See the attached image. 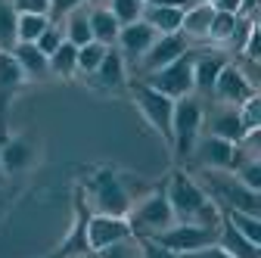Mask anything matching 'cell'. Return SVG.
<instances>
[{
    "mask_svg": "<svg viewBox=\"0 0 261 258\" xmlns=\"http://www.w3.org/2000/svg\"><path fill=\"white\" fill-rule=\"evenodd\" d=\"M134 177H130L127 171L115 168V165H93L87 171V180L78 184L81 193H84V202L90 209V215H112V218H124L130 212V205H134L137 196H143V193L152 187V180L146 184H130Z\"/></svg>",
    "mask_w": 261,
    "mask_h": 258,
    "instance_id": "1",
    "label": "cell"
},
{
    "mask_svg": "<svg viewBox=\"0 0 261 258\" xmlns=\"http://www.w3.org/2000/svg\"><path fill=\"white\" fill-rule=\"evenodd\" d=\"M165 193H168V205L174 212V221L218 227L221 209L215 205V199L202 190V184L196 180L187 168H180V165L171 168V174L165 177Z\"/></svg>",
    "mask_w": 261,
    "mask_h": 258,
    "instance_id": "2",
    "label": "cell"
},
{
    "mask_svg": "<svg viewBox=\"0 0 261 258\" xmlns=\"http://www.w3.org/2000/svg\"><path fill=\"white\" fill-rule=\"evenodd\" d=\"M124 221L130 224V234L134 237H155L162 230H168L174 224V212L168 205V193H165V177L152 180V187L143 196L134 199L130 212L124 215Z\"/></svg>",
    "mask_w": 261,
    "mask_h": 258,
    "instance_id": "3",
    "label": "cell"
},
{
    "mask_svg": "<svg viewBox=\"0 0 261 258\" xmlns=\"http://www.w3.org/2000/svg\"><path fill=\"white\" fill-rule=\"evenodd\" d=\"M205 100H199L196 93H187L180 100H174V118H171V159L174 165H187L193 143L202 134V121H205Z\"/></svg>",
    "mask_w": 261,
    "mask_h": 258,
    "instance_id": "4",
    "label": "cell"
},
{
    "mask_svg": "<svg viewBox=\"0 0 261 258\" xmlns=\"http://www.w3.org/2000/svg\"><path fill=\"white\" fill-rule=\"evenodd\" d=\"M193 177L202 184V190L215 199L218 209H237V212H246V215H258L261 212L258 190H249L230 171H199Z\"/></svg>",
    "mask_w": 261,
    "mask_h": 258,
    "instance_id": "5",
    "label": "cell"
},
{
    "mask_svg": "<svg viewBox=\"0 0 261 258\" xmlns=\"http://www.w3.org/2000/svg\"><path fill=\"white\" fill-rule=\"evenodd\" d=\"M130 103L137 106L140 118L152 127V131L159 134V140L165 143L171 149V118H174V100H168V96H162L159 90L146 87L143 81H130Z\"/></svg>",
    "mask_w": 261,
    "mask_h": 258,
    "instance_id": "6",
    "label": "cell"
},
{
    "mask_svg": "<svg viewBox=\"0 0 261 258\" xmlns=\"http://www.w3.org/2000/svg\"><path fill=\"white\" fill-rule=\"evenodd\" d=\"M41 162V140L31 131H16L0 137V165H4L7 180L22 177Z\"/></svg>",
    "mask_w": 261,
    "mask_h": 258,
    "instance_id": "7",
    "label": "cell"
},
{
    "mask_svg": "<svg viewBox=\"0 0 261 258\" xmlns=\"http://www.w3.org/2000/svg\"><path fill=\"white\" fill-rule=\"evenodd\" d=\"M193 56H196V53L190 50L187 56L174 59L171 66L159 69V72H152V75H146V78H137V81H143L146 87L159 90L162 96H168V100H180V96L193 93Z\"/></svg>",
    "mask_w": 261,
    "mask_h": 258,
    "instance_id": "8",
    "label": "cell"
},
{
    "mask_svg": "<svg viewBox=\"0 0 261 258\" xmlns=\"http://www.w3.org/2000/svg\"><path fill=\"white\" fill-rule=\"evenodd\" d=\"M258 87H255V78L240 66V62H227L221 69L218 81H215V90H212V103H224V106H233L240 109L249 96H255Z\"/></svg>",
    "mask_w": 261,
    "mask_h": 258,
    "instance_id": "9",
    "label": "cell"
},
{
    "mask_svg": "<svg viewBox=\"0 0 261 258\" xmlns=\"http://www.w3.org/2000/svg\"><path fill=\"white\" fill-rule=\"evenodd\" d=\"M159 246H165L174 255H190L196 249H205L212 243H218V227H202V224H180L174 221L168 230H162L152 237Z\"/></svg>",
    "mask_w": 261,
    "mask_h": 258,
    "instance_id": "10",
    "label": "cell"
},
{
    "mask_svg": "<svg viewBox=\"0 0 261 258\" xmlns=\"http://www.w3.org/2000/svg\"><path fill=\"white\" fill-rule=\"evenodd\" d=\"M84 84L93 93H100V96H127V90H130V72H127L124 59L118 56L115 47L106 50L100 69H96L90 78H84Z\"/></svg>",
    "mask_w": 261,
    "mask_h": 258,
    "instance_id": "11",
    "label": "cell"
},
{
    "mask_svg": "<svg viewBox=\"0 0 261 258\" xmlns=\"http://www.w3.org/2000/svg\"><path fill=\"white\" fill-rule=\"evenodd\" d=\"M233 149H237V143H230V140L199 134V140L190 149L187 165H196V171H233Z\"/></svg>",
    "mask_w": 261,
    "mask_h": 258,
    "instance_id": "12",
    "label": "cell"
},
{
    "mask_svg": "<svg viewBox=\"0 0 261 258\" xmlns=\"http://www.w3.org/2000/svg\"><path fill=\"white\" fill-rule=\"evenodd\" d=\"M187 53H190V44H187L184 35H159L152 41V47L143 53V59L137 62V69H134V75H130V78H134V81L137 78H146V75H152L159 69L171 66L174 59H180Z\"/></svg>",
    "mask_w": 261,
    "mask_h": 258,
    "instance_id": "13",
    "label": "cell"
},
{
    "mask_svg": "<svg viewBox=\"0 0 261 258\" xmlns=\"http://www.w3.org/2000/svg\"><path fill=\"white\" fill-rule=\"evenodd\" d=\"M159 35L143 22V19H137V22H130V25H121V31H118V38H115V50H118V56L124 59V66H127V72L134 75V69H137V62L143 59V53L152 47V41H155Z\"/></svg>",
    "mask_w": 261,
    "mask_h": 258,
    "instance_id": "14",
    "label": "cell"
},
{
    "mask_svg": "<svg viewBox=\"0 0 261 258\" xmlns=\"http://www.w3.org/2000/svg\"><path fill=\"white\" fill-rule=\"evenodd\" d=\"M130 224L124 218H112V215H90L87 218V249L90 252H100L109 249L115 243L130 240Z\"/></svg>",
    "mask_w": 261,
    "mask_h": 258,
    "instance_id": "15",
    "label": "cell"
},
{
    "mask_svg": "<svg viewBox=\"0 0 261 258\" xmlns=\"http://www.w3.org/2000/svg\"><path fill=\"white\" fill-rule=\"evenodd\" d=\"M202 134H212V137H221V140H230V143H240V140L246 137L243 124H240V112H237L233 106H224V103L205 106Z\"/></svg>",
    "mask_w": 261,
    "mask_h": 258,
    "instance_id": "16",
    "label": "cell"
},
{
    "mask_svg": "<svg viewBox=\"0 0 261 258\" xmlns=\"http://www.w3.org/2000/svg\"><path fill=\"white\" fill-rule=\"evenodd\" d=\"M227 53H196L193 56V93L199 100H212V90H215V81L221 75V69L227 66Z\"/></svg>",
    "mask_w": 261,
    "mask_h": 258,
    "instance_id": "17",
    "label": "cell"
},
{
    "mask_svg": "<svg viewBox=\"0 0 261 258\" xmlns=\"http://www.w3.org/2000/svg\"><path fill=\"white\" fill-rule=\"evenodd\" d=\"M25 87V75L19 72L16 59L10 53H0V134H10L7 131V112L16 100V93Z\"/></svg>",
    "mask_w": 261,
    "mask_h": 258,
    "instance_id": "18",
    "label": "cell"
},
{
    "mask_svg": "<svg viewBox=\"0 0 261 258\" xmlns=\"http://www.w3.org/2000/svg\"><path fill=\"white\" fill-rule=\"evenodd\" d=\"M10 56L16 59L19 72L25 75V81H47L50 78V66H47V56L35 47V44H16L10 50Z\"/></svg>",
    "mask_w": 261,
    "mask_h": 258,
    "instance_id": "19",
    "label": "cell"
},
{
    "mask_svg": "<svg viewBox=\"0 0 261 258\" xmlns=\"http://www.w3.org/2000/svg\"><path fill=\"white\" fill-rule=\"evenodd\" d=\"M212 16H215V7L208 4H193L187 13H184V22H180V35L187 38V44H205L208 38V25H212Z\"/></svg>",
    "mask_w": 261,
    "mask_h": 258,
    "instance_id": "20",
    "label": "cell"
},
{
    "mask_svg": "<svg viewBox=\"0 0 261 258\" xmlns=\"http://www.w3.org/2000/svg\"><path fill=\"white\" fill-rule=\"evenodd\" d=\"M140 19L155 31V35H180V22H184V13L180 10H171V7H155V4H143V13Z\"/></svg>",
    "mask_w": 261,
    "mask_h": 258,
    "instance_id": "21",
    "label": "cell"
},
{
    "mask_svg": "<svg viewBox=\"0 0 261 258\" xmlns=\"http://www.w3.org/2000/svg\"><path fill=\"white\" fill-rule=\"evenodd\" d=\"M87 22H90V38H93L96 44L115 47V38H118L121 25L115 22V16H112L106 7H87Z\"/></svg>",
    "mask_w": 261,
    "mask_h": 258,
    "instance_id": "22",
    "label": "cell"
},
{
    "mask_svg": "<svg viewBox=\"0 0 261 258\" xmlns=\"http://www.w3.org/2000/svg\"><path fill=\"white\" fill-rule=\"evenodd\" d=\"M218 246L227 255H233V258H261V246L258 243H249L243 234H237L224 218L218 221Z\"/></svg>",
    "mask_w": 261,
    "mask_h": 258,
    "instance_id": "23",
    "label": "cell"
},
{
    "mask_svg": "<svg viewBox=\"0 0 261 258\" xmlns=\"http://www.w3.org/2000/svg\"><path fill=\"white\" fill-rule=\"evenodd\" d=\"M75 62H78V47H72L69 41H62L59 50H53L47 56V66H50V78L59 81H75Z\"/></svg>",
    "mask_w": 261,
    "mask_h": 258,
    "instance_id": "24",
    "label": "cell"
},
{
    "mask_svg": "<svg viewBox=\"0 0 261 258\" xmlns=\"http://www.w3.org/2000/svg\"><path fill=\"white\" fill-rule=\"evenodd\" d=\"M59 25H62L65 41H69L72 47H84V44H90V41H93V38H90V22H87V7L72 10V13L65 16Z\"/></svg>",
    "mask_w": 261,
    "mask_h": 258,
    "instance_id": "25",
    "label": "cell"
},
{
    "mask_svg": "<svg viewBox=\"0 0 261 258\" xmlns=\"http://www.w3.org/2000/svg\"><path fill=\"white\" fill-rule=\"evenodd\" d=\"M221 218L230 224L237 234H243L249 243L261 246V218L258 215H246V212H237V209H221Z\"/></svg>",
    "mask_w": 261,
    "mask_h": 258,
    "instance_id": "26",
    "label": "cell"
},
{
    "mask_svg": "<svg viewBox=\"0 0 261 258\" xmlns=\"http://www.w3.org/2000/svg\"><path fill=\"white\" fill-rule=\"evenodd\" d=\"M106 50L109 47H103V44H96V41H90V44H84V47H78V62H75V78H90L96 69H100V62H103V56H106Z\"/></svg>",
    "mask_w": 261,
    "mask_h": 258,
    "instance_id": "27",
    "label": "cell"
},
{
    "mask_svg": "<svg viewBox=\"0 0 261 258\" xmlns=\"http://www.w3.org/2000/svg\"><path fill=\"white\" fill-rule=\"evenodd\" d=\"M237 19H240V16H233V13H218V10H215L212 25H208V38H205V44H221V47H227V44H230V38H233Z\"/></svg>",
    "mask_w": 261,
    "mask_h": 258,
    "instance_id": "28",
    "label": "cell"
},
{
    "mask_svg": "<svg viewBox=\"0 0 261 258\" xmlns=\"http://www.w3.org/2000/svg\"><path fill=\"white\" fill-rule=\"evenodd\" d=\"M16 22H19V13L13 10V4L0 0V53H10L16 47Z\"/></svg>",
    "mask_w": 261,
    "mask_h": 258,
    "instance_id": "29",
    "label": "cell"
},
{
    "mask_svg": "<svg viewBox=\"0 0 261 258\" xmlns=\"http://www.w3.org/2000/svg\"><path fill=\"white\" fill-rule=\"evenodd\" d=\"M50 25V16H19L16 22V44H35L44 28Z\"/></svg>",
    "mask_w": 261,
    "mask_h": 258,
    "instance_id": "30",
    "label": "cell"
},
{
    "mask_svg": "<svg viewBox=\"0 0 261 258\" xmlns=\"http://www.w3.org/2000/svg\"><path fill=\"white\" fill-rule=\"evenodd\" d=\"M106 10L115 16L118 25H130V22L140 19L143 4H140V0H106Z\"/></svg>",
    "mask_w": 261,
    "mask_h": 258,
    "instance_id": "31",
    "label": "cell"
},
{
    "mask_svg": "<svg viewBox=\"0 0 261 258\" xmlns=\"http://www.w3.org/2000/svg\"><path fill=\"white\" fill-rule=\"evenodd\" d=\"M240 112V124H243V131L246 134H258L261 131V96H249V100L237 109Z\"/></svg>",
    "mask_w": 261,
    "mask_h": 258,
    "instance_id": "32",
    "label": "cell"
},
{
    "mask_svg": "<svg viewBox=\"0 0 261 258\" xmlns=\"http://www.w3.org/2000/svg\"><path fill=\"white\" fill-rule=\"evenodd\" d=\"M62 41H65V35H62V25H59V22H50V25L44 28V35L35 41V47H38L44 56H50L53 50H59V47H62Z\"/></svg>",
    "mask_w": 261,
    "mask_h": 258,
    "instance_id": "33",
    "label": "cell"
},
{
    "mask_svg": "<svg viewBox=\"0 0 261 258\" xmlns=\"http://www.w3.org/2000/svg\"><path fill=\"white\" fill-rule=\"evenodd\" d=\"M90 258H140V249H137V237H130L124 243H115L109 249H100V252H90Z\"/></svg>",
    "mask_w": 261,
    "mask_h": 258,
    "instance_id": "34",
    "label": "cell"
},
{
    "mask_svg": "<svg viewBox=\"0 0 261 258\" xmlns=\"http://www.w3.org/2000/svg\"><path fill=\"white\" fill-rule=\"evenodd\" d=\"M19 16H50V0H10Z\"/></svg>",
    "mask_w": 261,
    "mask_h": 258,
    "instance_id": "35",
    "label": "cell"
},
{
    "mask_svg": "<svg viewBox=\"0 0 261 258\" xmlns=\"http://www.w3.org/2000/svg\"><path fill=\"white\" fill-rule=\"evenodd\" d=\"M137 249H140V258H180V255L168 252L165 246H159L152 237H137Z\"/></svg>",
    "mask_w": 261,
    "mask_h": 258,
    "instance_id": "36",
    "label": "cell"
},
{
    "mask_svg": "<svg viewBox=\"0 0 261 258\" xmlns=\"http://www.w3.org/2000/svg\"><path fill=\"white\" fill-rule=\"evenodd\" d=\"M78 7H87V4H84V0H50V22H62Z\"/></svg>",
    "mask_w": 261,
    "mask_h": 258,
    "instance_id": "37",
    "label": "cell"
},
{
    "mask_svg": "<svg viewBox=\"0 0 261 258\" xmlns=\"http://www.w3.org/2000/svg\"><path fill=\"white\" fill-rule=\"evenodd\" d=\"M180 258H233V255H227L218 243H212V246H205V249H196V252H190V255H180Z\"/></svg>",
    "mask_w": 261,
    "mask_h": 258,
    "instance_id": "38",
    "label": "cell"
},
{
    "mask_svg": "<svg viewBox=\"0 0 261 258\" xmlns=\"http://www.w3.org/2000/svg\"><path fill=\"white\" fill-rule=\"evenodd\" d=\"M152 4H155V7H171V10H180V13H187V10L196 4V0H152Z\"/></svg>",
    "mask_w": 261,
    "mask_h": 258,
    "instance_id": "39",
    "label": "cell"
},
{
    "mask_svg": "<svg viewBox=\"0 0 261 258\" xmlns=\"http://www.w3.org/2000/svg\"><path fill=\"white\" fill-rule=\"evenodd\" d=\"M212 7H215L218 13H233V16H237V13H240V0H215Z\"/></svg>",
    "mask_w": 261,
    "mask_h": 258,
    "instance_id": "40",
    "label": "cell"
},
{
    "mask_svg": "<svg viewBox=\"0 0 261 258\" xmlns=\"http://www.w3.org/2000/svg\"><path fill=\"white\" fill-rule=\"evenodd\" d=\"M255 13H258V0H240V13H237V16L255 19Z\"/></svg>",
    "mask_w": 261,
    "mask_h": 258,
    "instance_id": "41",
    "label": "cell"
},
{
    "mask_svg": "<svg viewBox=\"0 0 261 258\" xmlns=\"http://www.w3.org/2000/svg\"><path fill=\"white\" fill-rule=\"evenodd\" d=\"M13 199V193H10V187L7 184H0V212H4L7 209V202Z\"/></svg>",
    "mask_w": 261,
    "mask_h": 258,
    "instance_id": "42",
    "label": "cell"
},
{
    "mask_svg": "<svg viewBox=\"0 0 261 258\" xmlns=\"http://www.w3.org/2000/svg\"><path fill=\"white\" fill-rule=\"evenodd\" d=\"M84 4H90V7H106V0H84Z\"/></svg>",
    "mask_w": 261,
    "mask_h": 258,
    "instance_id": "43",
    "label": "cell"
},
{
    "mask_svg": "<svg viewBox=\"0 0 261 258\" xmlns=\"http://www.w3.org/2000/svg\"><path fill=\"white\" fill-rule=\"evenodd\" d=\"M0 137H4V134H0ZM0 184H7V174H4V165H0Z\"/></svg>",
    "mask_w": 261,
    "mask_h": 258,
    "instance_id": "44",
    "label": "cell"
},
{
    "mask_svg": "<svg viewBox=\"0 0 261 258\" xmlns=\"http://www.w3.org/2000/svg\"><path fill=\"white\" fill-rule=\"evenodd\" d=\"M196 4H208V7H212V4H215V0H196Z\"/></svg>",
    "mask_w": 261,
    "mask_h": 258,
    "instance_id": "45",
    "label": "cell"
},
{
    "mask_svg": "<svg viewBox=\"0 0 261 258\" xmlns=\"http://www.w3.org/2000/svg\"><path fill=\"white\" fill-rule=\"evenodd\" d=\"M140 4H152V0H140Z\"/></svg>",
    "mask_w": 261,
    "mask_h": 258,
    "instance_id": "46",
    "label": "cell"
},
{
    "mask_svg": "<svg viewBox=\"0 0 261 258\" xmlns=\"http://www.w3.org/2000/svg\"><path fill=\"white\" fill-rule=\"evenodd\" d=\"M84 258H90V255H84Z\"/></svg>",
    "mask_w": 261,
    "mask_h": 258,
    "instance_id": "47",
    "label": "cell"
}]
</instances>
